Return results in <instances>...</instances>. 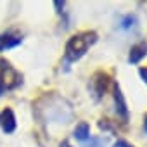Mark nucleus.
<instances>
[{"label":"nucleus","instance_id":"nucleus-1","mask_svg":"<svg viewBox=\"0 0 147 147\" xmlns=\"http://www.w3.org/2000/svg\"><path fill=\"white\" fill-rule=\"evenodd\" d=\"M95 42H97V33L95 31H82V33L73 35L66 43V52H64L66 59L69 62L80 61Z\"/></svg>","mask_w":147,"mask_h":147},{"label":"nucleus","instance_id":"nucleus-2","mask_svg":"<svg viewBox=\"0 0 147 147\" xmlns=\"http://www.w3.org/2000/svg\"><path fill=\"white\" fill-rule=\"evenodd\" d=\"M21 83H23L21 73L16 71L9 61L0 59V95H4L9 90L18 88Z\"/></svg>","mask_w":147,"mask_h":147},{"label":"nucleus","instance_id":"nucleus-3","mask_svg":"<svg viewBox=\"0 0 147 147\" xmlns=\"http://www.w3.org/2000/svg\"><path fill=\"white\" fill-rule=\"evenodd\" d=\"M113 92H114V104H116V114L126 123L128 121V106H126V100H125V97H123V92H121V88H119V85L118 83H114V87H113Z\"/></svg>","mask_w":147,"mask_h":147},{"label":"nucleus","instance_id":"nucleus-4","mask_svg":"<svg viewBox=\"0 0 147 147\" xmlns=\"http://www.w3.org/2000/svg\"><path fill=\"white\" fill-rule=\"evenodd\" d=\"M0 128L4 133H12L16 130V116L11 107H5L0 113Z\"/></svg>","mask_w":147,"mask_h":147},{"label":"nucleus","instance_id":"nucleus-5","mask_svg":"<svg viewBox=\"0 0 147 147\" xmlns=\"http://www.w3.org/2000/svg\"><path fill=\"white\" fill-rule=\"evenodd\" d=\"M145 55H147V42H140V43H137L130 49L128 62L130 64H138Z\"/></svg>","mask_w":147,"mask_h":147},{"label":"nucleus","instance_id":"nucleus-6","mask_svg":"<svg viewBox=\"0 0 147 147\" xmlns=\"http://www.w3.org/2000/svg\"><path fill=\"white\" fill-rule=\"evenodd\" d=\"M23 38L18 36V35H12V33H2L0 35V52H4L7 49H14L18 45H21Z\"/></svg>","mask_w":147,"mask_h":147},{"label":"nucleus","instance_id":"nucleus-7","mask_svg":"<svg viewBox=\"0 0 147 147\" xmlns=\"http://www.w3.org/2000/svg\"><path fill=\"white\" fill-rule=\"evenodd\" d=\"M73 135H75V138L80 140V142H87L90 138V126H88V123H80L75 128V133Z\"/></svg>","mask_w":147,"mask_h":147},{"label":"nucleus","instance_id":"nucleus-8","mask_svg":"<svg viewBox=\"0 0 147 147\" xmlns=\"http://www.w3.org/2000/svg\"><path fill=\"white\" fill-rule=\"evenodd\" d=\"M135 23H137V18L131 16V14H128V16L123 18V21H121V28H123V30H130L131 26H135Z\"/></svg>","mask_w":147,"mask_h":147},{"label":"nucleus","instance_id":"nucleus-9","mask_svg":"<svg viewBox=\"0 0 147 147\" xmlns=\"http://www.w3.org/2000/svg\"><path fill=\"white\" fill-rule=\"evenodd\" d=\"M88 147H106V142H104L102 138H97V137H94V138H90V144H88Z\"/></svg>","mask_w":147,"mask_h":147},{"label":"nucleus","instance_id":"nucleus-10","mask_svg":"<svg viewBox=\"0 0 147 147\" xmlns=\"http://www.w3.org/2000/svg\"><path fill=\"white\" fill-rule=\"evenodd\" d=\"M114 147H133L131 144H128L126 140H118L116 144H114Z\"/></svg>","mask_w":147,"mask_h":147},{"label":"nucleus","instance_id":"nucleus-11","mask_svg":"<svg viewBox=\"0 0 147 147\" xmlns=\"http://www.w3.org/2000/svg\"><path fill=\"white\" fill-rule=\"evenodd\" d=\"M138 75L142 76V80L147 83V67H140V71H138Z\"/></svg>","mask_w":147,"mask_h":147},{"label":"nucleus","instance_id":"nucleus-12","mask_svg":"<svg viewBox=\"0 0 147 147\" xmlns=\"http://www.w3.org/2000/svg\"><path fill=\"white\" fill-rule=\"evenodd\" d=\"M59 147H71V145H69V142H66V140H64V142H61V145H59Z\"/></svg>","mask_w":147,"mask_h":147},{"label":"nucleus","instance_id":"nucleus-13","mask_svg":"<svg viewBox=\"0 0 147 147\" xmlns=\"http://www.w3.org/2000/svg\"><path fill=\"white\" fill-rule=\"evenodd\" d=\"M144 130H145V131H147V116H145V118H144Z\"/></svg>","mask_w":147,"mask_h":147}]
</instances>
